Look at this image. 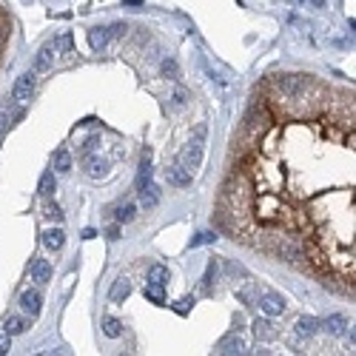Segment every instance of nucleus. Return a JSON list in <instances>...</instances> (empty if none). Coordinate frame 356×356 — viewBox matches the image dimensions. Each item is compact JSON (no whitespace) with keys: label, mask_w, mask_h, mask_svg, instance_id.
Instances as JSON below:
<instances>
[{"label":"nucleus","mask_w":356,"mask_h":356,"mask_svg":"<svg viewBox=\"0 0 356 356\" xmlns=\"http://www.w3.org/2000/svg\"><path fill=\"white\" fill-rule=\"evenodd\" d=\"M271 123H274V114H271V109H268L265 103H257L251 111H248L245 123H242V134H245V140L260 142V137H265V131L271 128Z\"/></svg>","instance_id":"obj_1"},{"label":"nucleus","mask_w":356,"mask_h":356,"mask_svg":"<svg viewBox=\"0 0 356 356\" xmlns=\"http://www.w3.org/2000/svg\"><path fill=\"white\" fill-rule=\"evenodd\" d=\"M271 86L277 88L282 97L293 100V97H305V91H311L317 83H314L311 74H277L271 80Z\"/></svg>","instance_id":"obj_2"},{"label":"nucleus","mask_w":356,"mask_h":356,"mask_svg":"<svg viewBox=\"0 0 356 356\" xmlns=\"http://www.w3.org/2000/svg\"><path fill=\"white\" fill-rule=\"evenodd\" d=\"M202 140H206V126H199L197 134H194V140L180 151V166L182 168L194 171V168L199 166V160H202Z\"/></svg>","instance_id":"obj_3"},{"label":"nucleus","mask_w":356,"mask_h":356,"mask_svg":"<svg viewBox=\"0 0 356 356\" xmlns=\"http://www.w3.org/2000/svg\"><path fill=\"white\" fill-rule=\"evenodd\" d=\"M34 86H37V77H34V71L23 74V77H17V83L12 86V100L17 103H29L34 94Z\"/></svg>","instance_id":"obj_4"},{"label":"nucleus","mask_w":356,"mask_h":356,"mask_svg":"<svg viewBox=\"0 0 356 356\" xmlns=\"http://www.w3.org/2000/svg\"><path fill=\"white\" fill-rule=\"evenodd\" d=\"M57 52H60V40H48L46 46L37 52V57H34V74H43V71L52 69Z\"/></svg>","instance_id":"obj_5"},{"label":"nucleus","mask_w":356,"mask_h":356,"mask_svg":"<svg viewBox=\"0 0 356 356\" xmlns=\"http://www.w3.org/2000/svg\"><path fill=\"white\" fill-rule=\"evenodd\" d=\"M260 308H262V314H268V317H279L288 305H285V299H282V293H277V291H262L260 293Z\"/></svg>","instance_id":"obj_6"},{"label":"nucleus","mask_w":356,"mask_h":356,"mask_svg":"<svg viewBox=\"0 0 356 356\" xmlns=\"http://www.w3.org/2000/svg\"><path fill=\"white\" fill-rule=\"evenodd\" d=\"M217 353L220 356H239V353H245V342H242L239 333H228V336H222L217 342Z\"/></svg>","instance_id":"obj_7"},{"label":"nucleus","mask_w":356,"mask_h":356,"mask_svg":"<svg viewBox=\"0 0 356 356\" xmlns=\"http://www.w3.org/2000/svg\"><path fill=\"white\" fill-rule=\"evenodd\" d=\"M20 308H23L26 314L37 317L40 308H43V296H40V291H23L20 293Z\"/></svg>","instance_id":"obj_8"},{"label":"nucleus","mask_w":356,"mask_h":356,"mask_svg":"<svg viewBox=\"0 0 356 356\" xmlns=\"http://www.w3.org/2000/svg\"><path fill=\"white\" fill-rule=\"evenodd\" d=\"M166 180L171 182V185H177V188H185V185H191V171L182 166H168L166 168Z\"/></svg>","instance_id":"obj_9"},{"label":"nucleus","mask_w":356,"mask_h":356,"mask_svg":"<svg viewBox=\"0 0 356 356\" xmlns=\"http://www.w3.org/2000/svg\"><path fill=\"white\" fill-rule=\"evenodd\" d=\"M52 279V262L48 260H34L32 262V282H48Z\"/></svg>","instance_id":"obj_10"},{"label":"nucleus","mask_w":356,"mask_h":356,"mask_svg":"<svg viewBox=\"0 0 356 356\" xmlns=\"http://www.w3.org/2000/svg\"><path fill=\"white\" fill-rule=\"evenodd\" d=\"M137 191H140V202H142L145 208H154V206L160 202V188H157V185H154L151 180L145 182L142 188H137Z\"/></svg>","instance_id":"obj_11"},{"label":"nucleus","mask_w":356,"mask_h":356,"mask_svg":"<svg viewBox=\"0 0 356 356\" xmlns=\"http://www.w3.org/2000/svg\"><path fill=\"white\" fill-rule=\"evenodd\" d=\"M253 333H257L262 342L277 339V328H274V322H268V319H253Z\"/></svg>","instance_id":"obj_12"},{"label":"nucleus","mask_w":356,"mask_h":356,"mask_svg":"<svg viewBox=\"0 0 356 356\" xmlns=\"http://www.w3.org/2000/svg\"><path fill=\"white\" fill-rule=\"evenodd\" d=\"M43 245H46L48 251H60V248L66 245V234L60 228H48L46 234H43Z\"/></svg>","instance_id":"obj_13"},{"label":"nucleus","mask_w":356,"mask_h":356,"mask_svg":"<svg viewBox=\"0 0 356 356\" xmlns=\"http://www.w3.org/2000/svg\"><path fill=\"white\" fill-rule=\"evenodd\" d=\"M109 40H111V34H109V29H103V26H97V29L88 32V43H91V48H97V52L109 46Z\"/></svg>","instance_id":"obj_14"},{"label":"nucleus","mask_w":356,"mask_h":356,"mask_svg":"<svg viewBox=\"0 0 356 356\" xmlns=\"http://www.w3.org/2000/svg\"><path fill=\"white\" fill-rule=\"evenodd\" d=\"M128 293H131V282H128L126 277L114 279V285H111V293H109L111 299H114V302H123V299L128 296Z\"/></svg>","instance_id":"obj_15"},{"label":"nucleus","mask_w":356,"mask_h":356,"mask_svg":"<svg viewBox=\"0 0 356 356\" xmlns=\"http://www.w3.org/2000/svg\"><path fill=\"white\" fill-rule=\"evenodd\" d=\"M148 282L151 285H163V288H166V285H168V268H166V265H151V268H148Z\"/></svg>","instance_id":"obj_16"},{"label":"nucleus","mask_w":356,"mask_h":356,"mask_svg":"<svg viewBox=\"0 0 356 356\" xmlns=\"http://www.w3.org/2000/svg\"><path fill=\"white\" fill-rule=\"evenodd\" d=\"M317 328H319V322L314 317L296 319V333H299V336H314V333H317Z\"/></svg>","instance_id":"obj_17"},{"label":"nucleus","mask_w":356,"mask_h":356,"mask_svg":"<svg viewBox=\"0 0 356 356\" xmlns=\"http://www.w3.org/2000/svg\"><path fill=\"white\" fill-rule=\"evenodd\" d=\"M103 333L109 336V339H117L120 333H123V322H120V319H114V317H106L103 319Z\"/></svg>","instance_id":"obj_18"},{"label":"nucleus","mask_w":356,"mask_h":356,"mask_svg":"<svg viewBox=\"0 0 356 356\" xmlns=\"http://www.w3.org/2000/svg\"><path fill=\"white\" fill-rule=\"evenodd\" d=\"M217 274H220V262L217 260H211L208 262V271H206V277H202V291H211V285L217 282Z\"/></svg>","instance_id":"obj_19"},{"label":"nucleus","mask_w":356,"mask_h":356,"mask_svg":"<svg viewBox=\"0 0 356 356\" xmlns=\"http://www.w3.org/2000/svg\"><path fill=\"white\" fill-rule=\"evenodd\" d=\"M71 168V154L69 148H57L55 151V171H69Z\"/></svg>","instance_id":"obj_20"},{"label":"nucleus","mask_w":356,"mask_h":356,"mask_svg":"<svg viewBox=\"0 0 356 356\" xmlns=\"http://www.w3.org/2000/svg\"><path fill=\"white\" fill-rule=\"evenodd\" d=\"M57 188V182H55V171H46V174L40 177V194L43 197H52Z\"/></svg>","instance_id":"obj_21"},{"label":"nucleus","mask_w":356,"mask_h":356,"mask_svg":"<svg viewBox=\"0 0 356 356\" xmlns=\"http://www.w3.org/2000/svg\"><path fill=\"white\" fill-rule=\"evenodd\" d=\"M3 328H6L9 336H17V333H23V331H26V319H20V317H9Z\"/></svg>","instance_id":"obj_22"},{"label":"nucleus","mask_w":356,"mask_h":356,"mask_svg":"<svg viewBox=\"0 0 356 356\" xmlns=\"http://www.w3.org/2000/svg\"><path fill=\"white\" fill-rule=\"evenodd\" d=\"M325 328H328L331 333H336V336H339V333H345V317H339V314L328 317V319H325Z\"/></svg>","instance_id":"obj_23"},{"label":"nucleus","mask_w":356,"mask_h":356,"mask_svg":"<svg viewBox=\"0 0 356 356\" xmlns=\"http://www.w3.org/2000/svg\"><path fill=\"white\" fill-rule=\"evenodd\" d=\"M160 71H163L168 80H180V66H177V60H171V57H168V60H163Z\"/></svg>","instance_id":"obj_24"},{"label":"nucleus","mask_w":356,"mask_h":356,"mask_svg":"<svg viewBox=\"0 0 356 356\" xmlns=\"http://www.w3.org/2000/svg\"><path fill=\"white\" fill-rule=\"evenodd\" d=\"M145 296H148L154 305H163L166 302V293H163V285H145Z\"/></svg>","instance_id":"obj_25"},{"label":"nucleus","mask_w":356,"mask_h":356,"mask_svg":"<svg viewBox=\"0 0 356 356\" xmlns=\"http://www.w3.org/2000/svg\"><path fill=\"white\" fill-rule=\"evenodd\" d=\"M88 177H91V180L106 177V163L103 160H88Z\"/></svg>","instance_id":"obj_26"},{"label":"nucleus","mask_w":356,"mask_h":356,"mask_svg":"<svg viewBox=\"0 0 356 356\" xmlns=\"http://www.w3.org/2000/svg\"><path fill=\"white\" fill-rule=\"evenodd\" d=\"M214 239H217V234H214V231H199L197 237L191 239V248H199V245H211Z\"/></svg>","instance_id":"obj_27"},{"label":"nucleus","mask_w":356,"mask_h":356,"mask_svg":"<svg viewBox=\"0 0 356 356\" xmlns=\"http://www.w3.org/2000/svg\"><path fill=\"white\" fill-rule=\"evenodd\" d=\"M239 299H242V305H245V308H253V282H245V288H239Z\"/></svg>","instance_id":"obj_28"},{"label":"nucleus","mask_w":356,"mask_h":356,"mask_svg":"<svg viewBox=\"0 0 356 356\" xmlns=\"http://www.w3.org/2000/svg\"><path fill=\"white\" fill-rule=\"evenodd\" d=\"M134 217H137V206H131V202L117 208V220H120V222H131Z\"/></svg>","instance_id":"obj_29"},{"label":"nucleus","mask_w":356,"mask_h":356,"mask_svg":"<svg viewBox=\"0 0 356 356\" xmlns=\"http://www.w3.org/2000/svg\"><path fill=\"white\" fill-rule=\"evenodd\" d=\"M191 305H194V296H182V299L174 305V311H177V314H188Z\"/></svg>","instance_id":"obj_30"},{"label":"nucleus","mask_w":356,"mask_h":356,"mask_svg":"<svg viewBox=\"0 0 356 356\" xmlns=\"http://www.w3.org/2000/svg\"><path fill=\"white\" fill-rule=\"evenodd\" d=\"M225 271H228L231 277H248L245 268H242V265H237V262H228V265H225Z\"/></svg>","instance_id":"obj_31"},{"label":"nucleus","mask_w":356,"mask_h":356,"mask_svg":"<svg viewBox=\"0 0 356 356\" xmlns=\"http://www.w3.org/2000/svg\"><path fill=\"white\" fill-rule=\"evenodd\" d=\"M46 217L48 220H55V222H60L63 220V211H60L57 206H46Z\"/></svg>","instance_id":"obj_32"},{"label":"nucleus","mask_w":356,"mask_h":356,"mask_svg":"<svg viewBox=\"0 0 356 356\" xmlns=\"http://www.w3.org/2000/svg\"><path fill=\"white\" fill-rule=\"evenodd\" d=\"M6 126H9V109L6 106H0V134L6 131Z\"/></svg>","instance_id":"obj_33"},{"label":"nucleus","mask_w":356,"mask_h":356,"mask_svg":"<svg viewBox=\"0 0 356 356\" xmlns=\"http://www.w3.org/2000/svg\"><path fill=\"white\" fill-rule=\"evenodd\" d=\"M174 106H185V88H177L174 91Z\"/></svg>","instance_id":"obj_34"},{"label":"nucleus","mask_w":356,"mask_h":356,"mask_svg":"<svg viewBox=\"0 0 356 356\" xmlns=\"http://www.w3.org/2000/svg\"><path fill=\"white\" fill-rule=\"evenodd\" d=\"M123 32H126V26H123V23H114V26L109 29V34H111V37H120Z\"/></svg>","instance_id":"obj_35"},{"label":"nucleus","mask_w":356,"mask_h":356,"mask_svg":"<svg viewBox=\"0 0 356 356\" xmlns=\"http://www.w3.org/2000/svg\"><path fill=\"white\" fill-rule=\"evenodd\" d=\"M94 148H97V137H91V140H88L86 145H83V154H86V157H88V154H91V151H94Z\"/></svg>","instance_id":"obj_36"},{"label":"nucleus","mask_w":356,"mask_h":356,"mask_svg":"<svg viewBox=\"0 0 356 356\" xmlns=\"http://www.w3.org/2000/svg\"><path fill=\"white\" fill-rule=\"evenodd\" d=\"M106 237H109V239H120V225H111V228L106 231Z\"/></svg>","instance_id":"obj_37"},{"label":"nucleus","mask_w":356,"mask_h":356,"mask_svg":"<svg viewBox=\"0 0 356 356\" xmlns=\"http://www.w3.org/2000/svg\"><path fill=\"white\" fill-rule=\"evenodd\" d=\"M3 353H9V333L6 336H0V356Z\"/></svg>","instance_id":"obj_38"},{"label":"nucleus","mask_w":356,"mask_h":356,"mask_svg":"<svg viewBox=\"0 0 356 356\" xmlns=\"http://www.w3.org/2000/svg\"><path fill=\"white\" fill-rule=\"evenodd\" d=\"M94 237H97L94 228H86V231H83V239H94Z\"/></svg>","instance_id":"obj_39"},{"label":"nucleus","mask_w":356,"mask_h":356,"mask_svg":"<svg viewBox=\"0 0 356 356\" xmlns=\"http://www.w3.org/2000/svg\"><path fill=\"white\" fill-rule=\"evenodd\" d=\"M123 3H126V6H140L142 0H123Z\"/></svg>","instance_id":"obj_40"},{"label":"nucleus","mask_w":356,"mask_h":356,"mask_svg":"<svg viewBox=\"0 0 356 356\" xmlns=\"http://www.w3.org/2000/svg\"><path fill=\"white\" fill-rule=\"evenodd\" d=\"M314 3H317V6H322V3H325V0H314Z\"/></svg>","instance_id":"obj_41"}]
</instances>
